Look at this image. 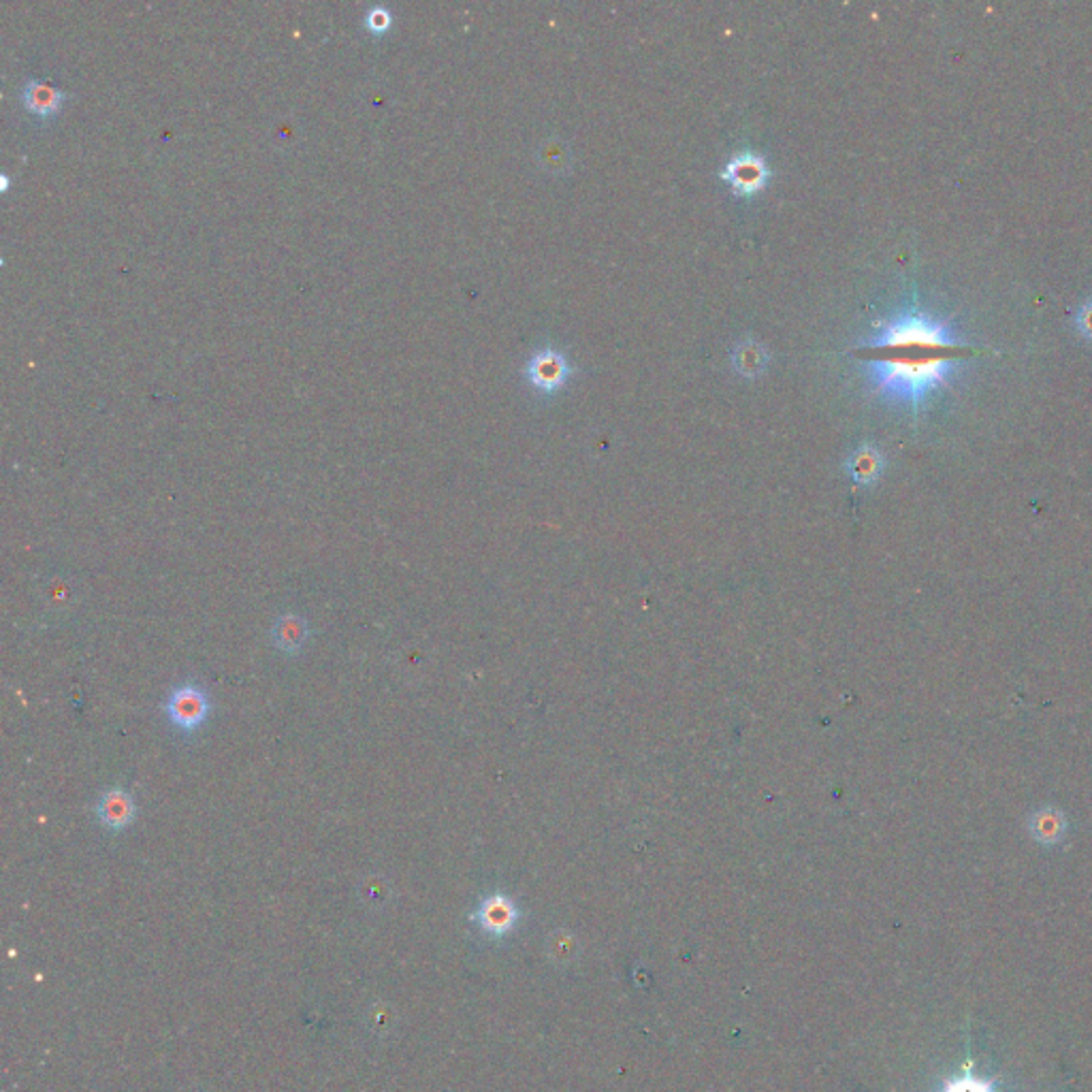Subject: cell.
I'll return each mask as SVG.
<instances>
[{
  "label": "cell",
  "instance_id": "obj_1",
  "mask_svg": "<svg viewBox=\"0 0 1092 1092\" xmlns=\"http://www.w3.org/2000/svg\"><path fill=\"white\" fill-rule=\"evenodd\" d=\"M973 352L971 346L953 338L948 325L919 309L896 316L879 329L877 338L858 350L879 393L913 412Z\"/></svg>",
  "mask_w": 1092,
  "mask_h": 1092
},
{
  "label": "cell",
  "instance_id": "obj_2",
  "mask_svg": "<svg viewBox=\"0 0 1092 1092\" xmlns=\"http://www.w3.org/2000/svg\"><path fill=\"white\" fill-rule=\"evenodd\" d=\"M171 726L183 737L197 734L212 715V698L197 681H183L171 689L163 707Z\"/></svg>",
  "mask_w": 1092,
  "mask_h": 1092
},
{
  "label": "cell",
  "instance_id": "obj_3",
  "mask_svg": "<svg viewBox=\"0 0 1092 1092\" xmlns=\"http://www.w3.org/2000/svg\"><path fill=\"white\" fill-rule=\"evenodd\" d=\"M97 820L109 832H122L137 820V804L129 789L113 786L97 800Z\"/></svg>",
  "mask_w": 1092,
  "mask_h": 1092
},
{
  "label": "cell",
  "instance_id": "obj_4",
  "mask_svg": "<svg viewBox=\"0 0 1092 1092\" xmlns=\"http://www.w3.org/2000/svg\"><path fill=\"white\" fill-rule=\"evenodd\" d=\"M723 180L739 194H743V197H749V194L764 188L768 180V167L762 156L739 154L723 169Z\"/></svg>",
  "mask_w": 1092,
  "mask_h": 1092
},
{
  "label": "cell",
  "instance_id": "obj_5",
  "mask_svg": "<svg viewBox=\"0 0 1092 1092\" xmlns=\"http://www.w3.org/2000/svg\"><path fill=\"white\" fill-rule=\"evenodd\" d=\"M476 924L485 930L491 937H502L510 933V928L519 919V910H516L510 899H506L504 894H491L485 901L478 905V910L472 915Z\"/></svg>",
  "mask_w": 1092,
  "mask_h": 1092
},
{
  "label": "cell",
  "instance_id": "obj_6",
  "mask_svg": "<svg viewBox=\"0 0 1092 1092\" xmlns=\"http://www.w3.org/2000/svg\"><path fill=\"white\" fill-rule=\"evenodd\" d=\"M309 636H312V627H309L307 619H303L302 615L297 613H284L278 619H275V624L271 627V642L273 647L282 651L284 655H299L305 645Z\"/></svg>",
  "mask_w": 1092,
  "mask_h": 1092
},
{
  "label": "cell",
  "instance_id": "obj_7",
  "mask_svg": "<svg viewBox=\"0 0 1092 1092\" xmlns=\"http://www.w3.org/2000/svg\"><path fill=\"white\" fill-rule=\"evenodd\" d=\"M527 376L534 383L536 388L553 393L568 378V363L561 354L555 350H543L538 352L534 359L527 365Z\"/></svg>",
  "mask_w": 1092,
  "mask_h": 1092
},
{
  "label": "cell",
  "instance_id": "obj_8",
  "mask_svg": "<svg viewBox=\"0 0 1092 1092\" xmlns=\"http://www.w3.org/2000/svg\"><path fill=\"white\" fill-rule=\"evenodd\" d=\"M66 97L68 95L64 90L56 88L48 82H39V79H28V82L21 86V101H24V107L32 113H37L41 118H48L52 113L59 111Z\"/></svg>",
  "mask_w": 1092,
  "mask_h": 1092
},
{
  "label": "cell",
  "instance_id": "obj_9",
  "mask_svg": "<svg viewBox=\"0 0 1092 1092\" xmlns=\"http://www.w3.org/2000/svg\"><path fill=\"white\" fill-rule=\"evenodd\" d=\"M1029 830L1034 838H1037L1039 843L1056 845L1063 838V834L1067 830V824H1065V818H1063L1061 811L1045 809V811L1032 813V818L1029 822Z\"/></svg>",
  "mask_w": 1092,
  "mask_h": 1092
},
{
  "label": "cell",
  "instance_id": "obj_10",
  "mask_svg": "<svg viewBox=\"0 0 1092 1092\" xmlns=\"http://www.w3.org/2000/svg\"><path fill=\"white\" fill-rule=\"evenodd\" d=\"M881 467H883V459L872 446L858 448V451L852 455V459L847 462L849 474H852V478L860 482V485H869V482L875 480L881 474Z\"/></svg>",
  "mask_w": 1092,
  "mask_h": 1092
},
{
  "label": "cell",
  "instance_id": "obj_11",
  "mask_svg": "<svg viewBox=\"0 0 1092 1092\" xmlns=\"http://www.w3.org/2000/svg\"><path fill=\"white\" fill-rule=\"evenodd\" d=\"M941 1092H996L992 1082H988V1079H982L980 1075H975L973 1072H964L958 1077L950 1079L946 1082V1086L941 1088Z\"/></svg>",
  "mask_w": 1092,
  "mask_h": 1092
},
{
  "label": "cell",
  "instance_id": "obj_12",
  "mask_svg": "<svg viewBox=\"0 0 1092 1092\" xmlns=\"http://www.w3.org/2000/svg\"><path fill=\"white\" fill-rule=\"evenodd\" d=\"M734 361H737V365H739V370H741V372L753 376V374L760 372V370H762V365H764L762 348H757V346H741L739 352H737V359H734Z\"/></svg>",
  "mask_w": 1092,
  "mask_h": 1092
},
{
  "label": "cell",
  "instance_id": "obj_13",
  "mask_svg": "<svg viewBox=\"0 0 1092 1092\" xmlns=\"http://www.w3.org/2000/svg\"><path fill=\"white\" fill-rule=\"evenodd\" d=\"M390 21H393V14H390V11L383 5L370 7V9H367L365 18H363L365 28L372 30V32H384L390 26Z\"/></svg>",
  "mask_w": 1092,
  "mask_h": 1092
},
{
  "label": "cell",
  "instance_id": "obj_14",
  "mask_svg": "<svg viewBox=\"0 0 1092 1092\" xmlns=\"http://www.w3.org/2000/svg\"><path fill=\"white\" fill-rule=\"evenodd\" d=\"M45 591H48V602H50V604H56V608H66L68 604H71V602H66V597H68V600H71L73 589H71V585H68V583L62 581V579L52 581V583H50V587L45 589Z\"/></svg>",
  "mask_w": 1092,
  "mask_h": 1092
},
{
  "label": "cell",
  "instance_id": "obj_15",
  "mask_svg": "<svg viewBox=\"0 0 1092 1092\" xmlns=\"http://www.w3.org/2000/svg\"><path fill=\"white\" fill-rule=\"evenodd\" d=\"M1075 327H1077V331L1082 333V336H1084L1086 340L1092 342V299L1077 309V314H1075Z\"/></svg>",
  "mask_w": 1092,
  "mask_h": 1092
}]
</instances>
